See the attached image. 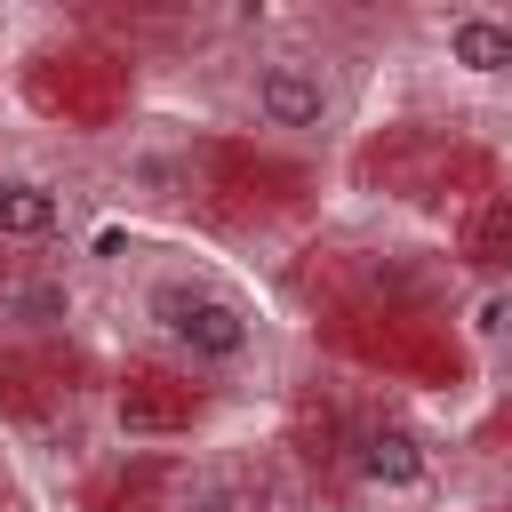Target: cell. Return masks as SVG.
<instances>
[{
	"label": "cell",
	"mask_w": 512,
	"mask_h": 512,
	"mask_svg": "<svg viewBox=\"0 0 512 512\" xmlns=\"http://www.w3.org/2000/svg\"><path fill=\"white\" fill-rule=\"evenodd\" d=\"M336 104L344 96L320 56H264L248 72V112L272 136H320V128H336Z\"/></svg>",
	"instance_id": "2"
},
{
	"label": "cell",
	"mask_w": 512,
	"mask_h": 512,
	"mask_svg": "<svg viewBox=\"0 0 512 512\" xmlns=\"http://www.w3.org/2000/svg\"><path fill=\"white\" fill-rule=\"evenodd\" d=\"M360 480H368V488H416V480H424V448H416V432H400V424H368V432H360Z\"/></svg>",
	"instance_id": "5"
},
{
	"label": "cell",
	"mask_w": 512,
	"mask_h": 512,
	"mask_svg": "<svg viewBox=\"0 0 512 512\" xmlns=\"http://www.w3.org/2000/svg\"><path fill=\"white\" fill-rule=\"evenodd\" d=\"M136 320L184 368H248L256 360V312L208 272H152L136 288Z\"/></svg>",
	"instance_id": "1"
},
{
	"label": "cell",
	"mask_w": 512,
	"mask_h": 512,
	"mask_svg": "<svg viewBox=\"0 0 512 512\" xmlns=\"http://www.w3.org/2000/svg\"><path fill=\"white\" fill-rule=\"evenodd\" d=\"M504 376H512V328H504Z\"/></svg>",
	"instance_id": "7"
},
{
	"label": "cell",
	"mask_w": 512,
	"mask_h": 512,
	"mask_svg": "<svg viewBox=\"0 0 512 512\" xmlns=\"http://www.w3.org/2000/svg\"><path fill=\"white\" fill-rule=\"evenodd\" d=\"M0 320H16V328H56V320H72V288H64V280H8V288H0Z\"/></svg>",
	"instance_id": "6"
},
{
	"label": "cell",
	"mask_w": 512,
	"mask_h": 512,
	"mask_svg": "<svg viewBox=\"0 0 512 512\" xmlns=\"http://www.w3.org/2000/svg\"><path fill=\"white\" fill-rule=\"evenodd\" d=\"M56 232H64V192H56L48 176L8 168V176H0V240L40 248V240H56Z\"/></svg>",
	"instance_id": "4"
},
{
	"label": "cell",
	"mask_w": 512,
	"mask_h": 512,
	"mask_svg": "<svg viewBox=\"0 0 512 512\" xmlns=\"http://www.w3.org/2000/svg\"><path fill=\"white\" fill-rule=\"evenodd\" d=\"M440 56L472 80H512V16L496 8H456L440 24Z\"/></svg>",
	"instance_id": "3"
}]
</instances>
